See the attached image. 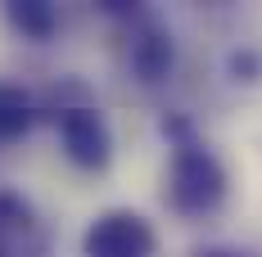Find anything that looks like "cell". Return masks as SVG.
<instances>
[{"label": "cell", "mask_w": 262, "mask_h": 257, "mask_svg": "<svg viewBox=\"0 0 262 257\" xmlns=\"http://www.w3.org/2000/svg\"><path fill=\"white\" fill-rule=\"evenodd\" d=\"M163 135L172 140L167 176H163V199H167V207L177 217H185V221L212 217L217 207L226 203V190H231V176H226L222 158L190 131L185 118H167L163 122Z\"/></svg>", "instance_id": "cell-1"}, {"label": "cell", "mask_w": 262, "mask_h": 257, "mask_svg": "<svg viewBox=\"0 0 262 257\" xmlns=\"http://www.w3.org/2000/svg\"><path fill=\"white\" fill-rule=\"evenodd\" d=\"M54 113V131H59V149L77 172H108L113 162V131L108 118L100 113V104H59Z\"/></svg>", "instance_id": "cell-2"}, {"label": "cell", "mask_w": 262, "mask_h": 257, "mask_svg": "<svg viewBox=\"0 0 262 257\" xmlns=\"http://www.w3.org/2000/svg\"><path fill=\"white\" fill-rule=\"evenodd\" d=\"M158 230L131 207L100 212L81 235V257H154Z\"/></svg>", "instance_id": "cell-3"}, {"label": "cell", "mask_w": 262, "mask_h": 257, "mask_svg": "<svg viewBox=\"0 0 262 257\" xmlns=\"http://www.w3.org/2000/svg\"><path fill=\"white\" fill-rule=\"evenodd\" d=\"M0 257H50L46 221L9 185H0Z\"/></svg>", "instance_id": "cell-4"}, {"label": "cell", "mask_w": 262, "mask_h": 257, "mask_svg": "<svg viewBox=\"0 0 262 257\" xmlns=\"http://www.w3.org/2000/svg\"><path fill=\"white\" fill-rule=\"evenodd\" d=\"M36 100L27 95L23 86H14V81H0V145H14V140H23L27 131L36 127Z\"/></svg>", "instance_id": "cell-5"}, {"label": "cell", "mask_w": 262, "mask_h": 257, "mask_svg": "<svg viewBox=\"0 0 262 257\" xmlns=\"http://www.w3.org/2000/svg\"><path fill=\"white\" fill-rule=\"evenodd\" d=\"M5 18H9V27L23 36V41H50L54 32H59V9L54 5H46V0H9L5 5Z\"/></svg>", "instance_id": "cell-6"}, {"label": "cell", "mask_w": 262, "mask_h": 257, "mask_svg": "<svg viewBox=\"0 0 262 257\" xmlns=\"http://www.w3.org/2000/svg\"><path fill=\"white\" fill-rule=\"evenodd\" d=\"M190 257H258L253 248H235V244H208V248H194Z\"/></svg>", "instance_id": "cell-7"}]
</instances>
